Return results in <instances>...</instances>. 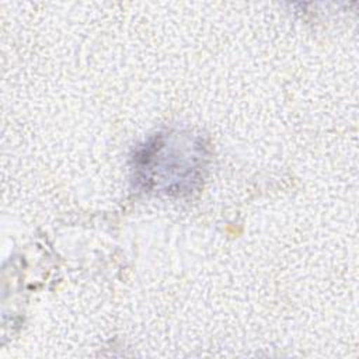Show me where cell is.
Segmentation results:
<instances>
[{
  "mask_svg": "<svg viewBox=\"0 0 359 359\" xmlns=\"http://www.w3.org/2000/svg\"><path fill=\"white\" fill-rule=\"evenodd\" d=\"M208 150L202 137L182 130L160 132L132 157L136 184L147 192L187 195L202 181Z\"/></svg>",
  "mask_w": 359,
  "mask_h": 359,
  "instance_id": "6da1fadb",
  "label": "cell"
}]
</instances>
